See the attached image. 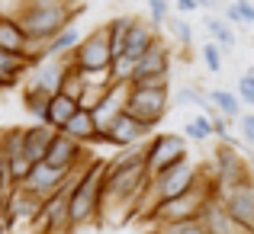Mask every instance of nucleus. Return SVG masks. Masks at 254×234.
Instances as JSON below:
<instances>
[{
	"instance_id": "obj_1",
	"label": "nucleus",
	"mask_w": 254,
	"mask_h": 234,
	"mask_svg": "<svg viewBox=\"0 0 254 234\" xmlns=\"http://www.w3.org/2000/svg\"><path fill=\"white\" fill-rule=\"evenodd\" d=\"M84 10H87L84 3L77 6V3H62V0H23L16 13V26L29 39V51H32L52 42L62 29L74 26V19Z\"/></svg>"
},
{
	"instance_id": "obj_2",
	"label": "nucleus",
	"mask_w": 254,
	"mask_h": 234,
	"mask_svg": "<svg viewBox=\"0 0 254 234\" xmlns=\"http://www.w3.org/2000/svg\"><path fill=\"white\" fill-rule=\"evenodd\" d=\"M212 196H219V189H216V183H212L209 170H203L199 180L187 192H180V196H174V199L158 205L155 215H151L148 222L155 225V228H161V225H180V222H196L199 212H203V205L209 202Z\"/></svg>"
},
{
	"instance_id": "obj_3",
	"label": "nucleus",
	"mask_w": 254,
	"mask_h": 234,
	"mask_svg": "<svg viewBox=\"0 0 254 234\" xmlns=\"http://www.w3.org/2000/svg\"><path fill=\"white\" fill-rule=\"evenodd\" d=\"M103 186H106V160L100 157L90 170L71 186V231L100 222L103 209Z\"/></svg>"
},
{
	"instance_id": "obj_4",
	"label": "nucleus",
	"mask_w": 254,
	"mask_h": 234,
	"mask_svg": "<svg viewBox=\"0 0 254 234\" xmlns=\"http://www.w3.org/2000/svg\"><path fill=\"white\" fill-rule=\"evenodd\" d=\"M209 177H212V183H216V189H225V186L254 180V173L248 167V157H242V141H219L216 144Z\"/></svg>"
},
{
	"instance_id": "obj_5",
	"label": "nucleus",
	"mask_w": 254,
	"mask_h": 234,
	"mask_svg": "<svg viewBox=\"0 0 254 234\" xmlns=\"http://www.w3.org/2000/svg\"><path fill=\"white\" fill-rule=\"evenodd\" d=\"M184 160H190L184 135L161 132V135H151L148 144H145V170H148V177H158V173L171 170V167L184 164Z\"/></svg>"
},
{
	"instance_id": "obj_6",
	"label": "nucleus",
	"mask_w": 254,
	"mask_h": 234,
	"mask_svg": "<svg viewBox=\"0 0 254 234\" xmlns=\"http://www.w3.org/2000/svg\"><path fill=\"white\" fill-rule=\"evenodd\" d=\"M68 58H71V64H74L81 74H87V71H110V68H113V58H116V55H113L106 23L87 32V36L81 39V45H77V48L71 51Z\"/></svg>"
},
{
	"instance_id": "obj_7",
	"label": "nucleus",
	"mask_w": 254,
	"mask_h": 234,
	"mask_svg": "<svg viewBox=\"0 0 254 234\" xmlns=\"http://www.w3.org/2000/svg\"><path fill=\"white\" fill-rule=\"evenodd\" d=\"M171 109V90H145V87H132L129 99H126V112L145 129L155 132L158 122H164Z\"/></svg>"
},
{
	"instance_id": "obj_8",
	"label": "nucleus",
	"mask_w": 254,
	"mask_h": 234,
	"mask_svg": "<svg viewBox=\"0 0 254 234\" xmlns=\"http://www.w3.org/2000/svg\"><path fill=\"white\" fill-rule=\"evenodd\" d=\"M42 199L32 196L29 189H23V186H13L10 192H6L3 199V212H6V225L10 228H16V225H36L39 228V218H42Z\"/></svg>"
},
{
	"instance_id": "obj_9",
	"label": "nucleus",
	"mask_w": 254,
	"mask_h": 234,
	"mask_svg": "<svg viewBox=\"0 0 254 234\" xmlns=\"http://www.w3.org/2000/svg\"><path fill=\"white\" fill-rule=\"evenodd\" d=\"M219 202L225 205V212H229L238 225H245V228L254 231V180H245V183L219 189Z\"/></svg>"
},
{
	"instance_id": "obj_10",
	"label": "nucleus",
	"mask_w": 254,
	"mask_h": 234,
	"mask_svg": "<svg viewBox=\"0 0 254 234\" xmlns=\"http://www.w3.org/2000/svg\"><path fill=\"white\" fill-rule=\"evenodd\" d=\"M151 135H155L151 129H145L142 122H135V119L129 116V112H123V116H119L106 132H100V144H113L116 151H123V148H135V144H145Z\"/></svg>"
},
{
	"instance_id": "obj_11",
	"label": "nucleus",
	"mask_w": 254,
	"mask_h": 234,
	"mask_svg": "<svg viewBox=\"0 0 254 234\" xmlns=\"http://www.w3.org/2000/svg\"><path fill=\"white\" fill-rule=\"evenodd\" d=\"M23 189H29L32 196H39L45 202V199H52L55 192H62L64 186H68V173H62V170H55V167H49L42 160V164H36V167H29V173L23 177Z\"/></svg>"
},
{
	"instance_id": "obj_12",
	"label": "nucleus",
	"mask_w": 254,
	"mask_h": 234,
	"mask_svg": "<svg viewBox=\"0 0 254 234\" xmlns=\"http://www.w3.org/2000/svg\"><path fill=\"white\" fill-rule=\"evenodd\" d=\"M3 151H6V164H10V177L13 186L23 183V177L29 173V157H26V125H13L3 132Z\"/></svg>"
},
{
	"instance_id": "obj_13",
	"label": "nucleus",
	"mask_w": 254,
	"mask_h": 234,
	"mask_svg": "<svg viewBox=\"0 0 254 234\" xmlns=\"http://www.w3.org/2000/svg\"><path fill=\"white\" fill-rule=\"evenodd\" d=\"M199 225H203L206 234H254L251 228H245V225H238L235 218L225 212V205L219 202V196H212L209 202L203 205V212H199L196 218Z\"/></svg>"
},
{
	"instance_id": "obj_14",
	"label": "nucleus",
	"mask_w": 254,
	"mask_h": 234,
	"mask_svg": "<svg viewBox=\"0 0 254 234\" xmlns=\"http://www.w3.org/2000/svg\"><path fill=\"white\" fill-rule=\"evenodd\" d=\"M158 42H161V39H158V26L151 23V19H138L135 16V23H132L129 36H126V45H123V55L119 58H129V61L135 64L138 58L148 55Z\"/></svg>"
},
{
	"instance_id": "obj_15",
	"label": "nucleus",
	"mask_w": 254,
	"mask_h": 234,
	"mask_svg": "<svg viewBox=\"0 0 254 234\" xmlns=\"http://www.w3.org/2000/svg\"><path fill=\"white\" fill-rule=\"evenodd\" d=\"M84 154H87V148H81V144H77L74 138H68L64 132H58V135L52 138V144H49L45 164L55 167V170H62V173H71L84 160Z\"/></svg>"
},
{
	"instance_id": "obj_16",
	"label": "nucleus",
	"mask_w": 254,
	"mask_h": 234,
	"mask_svg": "<svg viewBox=\"0 0 254 234\" xmlns=\"http://www.w3.org/2000/svg\"><path fill=\"white\" fill-rule=\"evenodd\" d=\"M129 84H113L110 90H106V96L100 99V106L93 109V122H97L100 132H106L113 122H116L119 116L126 112V99H129Z\"/></svg>"
},
{
	"instance_id": "obj_17",
	"label": "nucleus",
	"mask_w": 254,
	"mask_h": 234,
	"mask_svg": "<svg viewBox=\"0 0 254 234\" xmlns=\"http://www.w3.org/2000/svg\"><path fill=\"white\" fill-rule=\"evenodd\" d=\"M171 48L164 42H158L148 55H142L135 61V71H132L129 84H138V80H148V77H171Z\"/></svg>"
},
{
	"instance_id": "obj_18",
	"label": "nucleus",
	"mask_w": 254,
	"mask_h": 234,
	"mask_svg": "<svg viewBox=\"0 0 254 234\" xmlns=\"http://www.w3.org/2000/svg\"><path fill=\"white\" fill-rule=\"evenodd\" d=\"M62 132L68 138H74L81 148H93V144H100V129H97V122H93V112H87V109H77L74 119H71Z\"/></svg>"
},
{
	"instance_id": "obj_19",
	"label": "nucleus",
	"mask_w": 254,
	"mask_h": 234,
	"mask_svg": "<svg viewBox=\"0 0 254 234\" xmlns=\"http://www.w3.org/2000/svg\"><path fill=\"white\" fill-rule=\"evenodd\" d=\"M58 132L49 129L45 122H36V125H26V157H29V164H42L45 154H49V144L52 138H55Z\"/></svg>"
},
{
	"instance_id": "obj_20",
	"label": "nucleus",
	"mask_w": 254,
	"mask_h": 234,
	"mask_svg": "<svg viewBox=\"0 0 254 234\" xmlns=\"http://www.w3.org/2000/svg\"><path fill=\"white\" fill-rule=\"evenodd\" d=\"M81 109V106L74 103V99H68L64 93H55L52 96V103H49V116H45V125L49 129H55V132H62L64 125L74 119V112Z\"/></svg>"
},
{
	"instance_id": "obj_21",
	"label": "nucleus",
	"mask_w": 254,
	"mask_h": 234,
	"mask_svg": "<svg viewBox=\"0 0 254 234\" xmlns=\"http://www.w3.org/2000/svg\"><path fill=\"white\" fill-rule=\"evenodd\" d=\"M26 71H29V61L23 55H13V51L0 48V90L3 87H16L26 77Z\"/></svg>"
},
{
	"instance_id": "obj_22",
	"label": "nucleus",
	"mask_w": 254,
	"mask_h": 234,
	"mask_svg": "<svg viewBox=\"0 0 254 234\" xmlns=\"http://www.w3.org/2000/svg\"><path fill=\"white\" fill-rule=\"evenodd\" d=\"M206 36L216 42L219 48H232L235 45V26L222 16V13H206Z\"/></svg>"
},
{
	"instance_id": "obj_23",
	"label": "nucleus",
	"mask_w": 254,
	"mask_h": 234,
	"mask_svg": "<svg viewBox=\"0 0 254 234\" xmlns=\"http://www.w3.org/2000/svg\"><path fill=\"white\" fill-rule=\"evenodd\" d=\"M49 103H52V93L42 90V87L29 84V87L23 90V109L29 112L36 122H45V116H49Z\"/></svg>"
},
{
	"instance_id": "obj_24",
	"label": "nucleus",
	"mask_w": 254,
	"mask_h": 234,
	"mask_svg": "<svg viewBox=\"0 0 254 234\" xmlns=\"http://www.w3.org/2000/svg\"><path fill=\"white\" fill-rule=\"evenodd\" d=\"M77 45H81V32H77L74 26H68V29H62L52 42H45L42 51H45V58H64V55H71Z\"/></svg>"
},
{
	"instance_id": "obj_25",
	"label": "nucleus",
	"mask_w": 254,
	"mask_h": 234,
	"mask_svg": "<svg viewBox=\"0 0 254 234\" xmlns=\"http://www.w3.org/2000/svg\"><path fill=\"white\" fill-rule=\"evenodd\" d=\"M209 106L219 112V116H225L232 122V119H242V99H238V93L232 90H209Z\"/></svg>"
},
{
	"instance_id": "obj_26",
	"label": "nucleus",
	"mask_w": 254,
	"mask_h": 234,
	"mask_svg": "<svg viewBox=\"0 0 254 234\" xmlns=\"http://www.w3.org/2000/svg\"><path fill=\"white\" fill-rule=\"evenodd\" d=\"M132 23H135V16H113L110 23H106V32H110V45H113V55H123V45H126V36H129Z\"/></svg>"
},
{
	"instance_id": "obj_27",
	"label": "nucleus",
	"mask_w": 254,
	"mask_h": 234,
	"mask_svg": "<svg viewBox=\"0 0 254 234\" xmlns=\"http://www.w3.org/2000/svg\"><path fill=\"white\" fill-rule=\"evenodd\" d=\"M222 16L232 26H254V3L251 0H232V3H225Z\"/></svg>"
},
{
	"instance_id": "obj_28",
	"label": "nucleus",
	"mask_w": 254,
	"mask_h": 234,
	"mask_svg": "<svg viewBox=\"0 0 254 234\" xmlns=\"http://www.w3.org/2000/svg\"><path fill=\"white\" fill-rule=\"evenodd\" d=\"M62 93L81 106V96L87 93V80H84V74L74 68V64H68V71H64V77H62Z\"/></svg>"
},
{
	"instance_id": "obj_29",
	"label": "nucleus",
	"mask_w": 254,
	"mask_h": 234,
	"mask_svg": "<svg viewBox=\"0 0 254 234\" xmlns=\"http://www.w3.org/2000/svg\"><path fill=\"white\" fill-rule=\"evenodd\" d=\"M184 138H187V141H209V138H212V122H209V116L203 112V116L184 122Z\"/></svg>"
},
{
	"instance_id": "obj_30",
	"label": "nucleus",
	"mask_w": 254,
	"mask_h": 234,
	"mask_svg": "<svg viewBox=\"0 0 254 234\" xmlns=\"http://www.w3.org/2000/svg\"><path fill=\"white\" fill-rule=\"evenodd\" d=\"M164 26H168V29H171L174 42H177V45H180V48H184V51H190V45H193V26L187 23L184 16H171V19H168V23H164Z\"/></svg>"
},
{
	"instance_id": "obj_31",
	"label": "nucleus",
	"mask_w": 254,
	"mask_h": 234,
	"mask_svg": "<svg viewBox=\"0 0 254 234\" xmlns=\"http://www.w3.org/2000/svg\"><path fill=\"white\" fill-rule=\"evenodd\" d=\"M177 99H180V103H193L196 109H203V112L212 109V106H209V90H203V87H196V84L180 87V90H177Z\"/></svg>"
},
{
	"instance_id": "obj_32",
	"label": "nucleus",
	"mask_w": 254,
	"mask_h": 234,
	"mask_svg": "<svg viewBox=\"0 0 254 234\" xmlns=\"http://www.w3.org/2000/svg\"><path fill=\"white\" fill-rule=\"evenodd\" d=\"M199 55H203V64L209 68V74H219V71H222V48H219L216 42L206 39V45L199 48Z\"/></svg>"
},
{
	"instance_id": "obj_33",
	"label": "nucleus",
	"mask_w": 254,
	"mask_h": 234,
	"mask_svg": "<svg viewBox=\"0 0 254 234\" xmlns=\"http://www.w3.org/2000/svg\"><path fill=\"white\" fill-rule=\"evenodd\" d=\"M171 10H174L171 0H148V19L155 26H164V23H168V19H171Z\"/></svg>"
},
{
	"instance_id": "obj_34",
	"label": "nucleus",
	"mask_w": 254,
	"mask_h": 234,
	"mask_svg": "<svg viewBox=\"0 0 254 234\" xmlns=\"http://www.w3.org/2000/svg\"><path fill=\"white\" fill-rule=\"evenodd\" d=\"M238 99H242L245 106H254V64L242 74V80H238Z\"/></svg>"
},
{
	"instance_id": "obj_35",
	"label": "nucleus",
	"mask_w": 254,
	"mask_h": 234,
	"mask_svg": "<svg viewBox=\"0 0 254 234\" xmlns=\"http://www.w3.org/2000/svg\"><path fill=\"white\" fill-rule=\"evenodd\" d=\"M238 141L245 148H254V112H242V119H238Z\"/></svg>"
},
{
	"instance_id": "obj_36",
	"label": "nucleus",
	"mask_w": 254,
	"mask_h": 234,
	"mask_svg": "<svg viewBox=\"0 0 254 234\" xmlns=\"http://www.w3.org/2000/svg\"><path fill=\"white\" fill-rule=\"evenodd\" d=\"M13 189V177H10V164H6V151H3V129H0V196Z\"/></svg>"
},
{
	"instance_id": "obj_37",
	"label": "nucleus",
	"mask_w": 254,
	"mask_h": 234,
	"mask_svg": "<svg viewBox=\"0 0 254 234\" xmlns=\"http://www.w3.org/2000/svg\"><path fill=\"white\" fill-rule=\"evenodd\" d=\"M161 234H206L199 222H180V225H161Z\"/></svg>"
},
{
	"instance_id": "obj_38",
	"label": "nucleus",
	"mask_w": 254,
	"mask_h": 234,
	"mask_svg": "<svg viewBox=\"0 0 254 234\" xmlns=\"http://www.w3.org/2000/svg\"><path fill=\"white\" fill-rule=\"evenodd\" d=\"M171 6L180 13V16H187V13H193V10H199V3L196 0H171Z\"/></svg>"
},
{
	"instance_id": "obj_39",
	"label": "nucleus",
	"mask_w": 254,
	"mask_h": 234,
	"mask_svg": "<svg viewBox=\"0 0 254 234\" xmlns=\"http://www.w3.org/2000/svg\"><path fill=\"white\" fill-rule=\"evenodd\" d=\"M196 3H199V10H206V13H219V10H225L222 0H196Z\"/></svg>"
},
{
	"instance_id": "obj_40",
	"label": "nucleus",
	"mask_w": 254,
	"mask_h": 234,
	"mask_svg": "<svg viewBox=\"0 0 254 234\" xmlns=\"http://www.w3.org/2000/svg\"><path fill=\"white\" fill-rule=\"evenodd\" d=\"M145 234H161V231H158V228H151V231H145Z\"/></svg>"
},
{
	"instance_id": "obj_41",
	"label": "nucleus",
	"mask_w": 254,
	"mask_h": 234,
	"mask_svg": "<svg viewBox=\"0 0 254 234\" xmlns=\"http://www.w3.org/2000/svg\"><path fill=\"white\" fill-rule=\"evenodd\" d=\"M62 3H74V0H62Z\"/></svg>"
},
{
	"instance_id": "obj_42",
	"label": "nucleus",
	"mask_w": 254,
	"mask_h": 234,
	"mask_svg": "<svg viewBox=\"0 0 254 234\" xmlns=\"http://www.w3.org/2000/svg\"><path fill=\"white\" fill-rule=\"evenodd\" d=\"M123 3H126V0H123Z\"/></svg>"
},
{
	"instance_id": "obj_43",
	"label": "nucleus",
	"mask_w": 254,
	"mask_h": 234,
	"mask_svg": "<svg viewBox=\"0 0 254 234\" xmlns=\"http://www.w3.org/2000/svg\"><path fill=\"white\" fill-rule=\"evenodd\" d=\"M251 3H254V0H251Z\"/></svg>"
}]
</instances>
